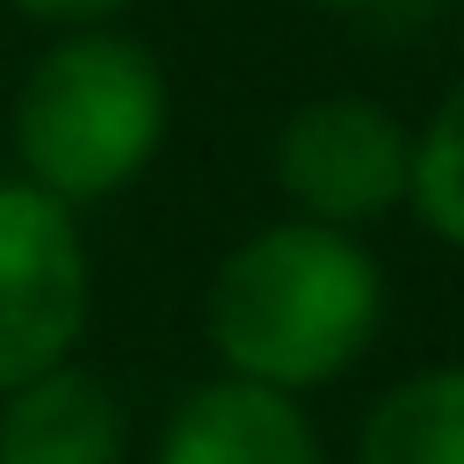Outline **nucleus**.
<instances>
[{
    "mask_svg": "<svg viewBox=\"0 0 464 464\" xmlns=\"http://www.w3.org/2000/svg\"><path fill=\"white\" fill-rule=\"evenodd\" d=\"M384 326V268L355 232L276 218L218 254L203 283V341L218 377L304 399L341 384Z\"/></svg>",
    "mask_w": 464,
    "mask_h": 464,
    "instance_id": "obj_1",
    "label": "nucleus"
},
{
    "mask_svg": "<svg viewBox=\"0 0 464 464\" xmlns=\"http://www.w3.org/2000/svg\"><path fill=\"white\" fill-rule=\"evenodd\" d=\"M14 181L80 210L123 196L167 145V72L123 29H65L14 94Z\"/></svg>",
    "mask_w": 464,
    "mask_h": 464,
    "instance_id": "obj_2",
    "label": "nucleus"
},
{
    "mask_svg": "<svg viewBox=\"0 0 464 464\" xmlns=\"http://www.w3.org/2000/svg\"><path fill=\"white\" fill-rule=\"evenodd\" d=\"M268 167H276L290 218L362 239V225L406 210L413 130L370 94H312L283 116Z\"/></svg>",
    "mask_w": 464,
    "mask_h": 464,
    "instance_id": "obj_3",
    "label": "nucleus"
},
{
    "mask_svg": "<svg viewBox=\"0 0 464 464\" xmlns=\"http://www.w3.org/2000/svg\"><path fill=\"white\" fill-rule=\"evenodd\" d=\"M94 261L80 218L29 181H0V399L80 355Z\"/></svg>",
    "mask_w": 464,
    "mask_h": 464,
    "instance_id": "obj_4",
    "label": "nucleus"
},
{
    "mask_svg": "<svg viewBox=\"0 0 464 464\" xmlns=\"http://www.w3.org/2000/svg\"><path fill=\"white\" fill-rule=\"evenodd\" d=\"M152 464H326V442L304 399L239 377H203L167 406L152 435Z\"/></svg>",
    "mask_w": 464,
    "mask_h": 464,
    "instance_id": "obj_5",
    "label": "nucleus"
},
{
    "mask_svg": "<svg viewBox=\"0 0 464 464\" xmlns=\"http://www.w3.org/2000/svg\"><path fill=\"white\" fill-rule=\"evenodd\" d=\"M130 406L80 355L0 399V464H123Z\"/></svg>",
    "mask_w": 464,
    "mask_h": 464,
    "instance_id": "obj_6",
    "label": "nucleus"
},
{
    "mask_svg": "<svg viewBox=\"0 0 464 464\" xmlns=\"http://www.w3.org/2000/svg\"><path fill=\"white\" fill-rule=\"evenodd\" d=\"M355 464H464V362L392 377L355 420Z\"/></svg>",
    "mask_w": 464,
    "mask_h": 464,
    "instance_id": "obj_7",
    "label": "nucleus"
},
{
    "mask_svg": "<svg viewBox=\"0 0 464 464\" xmlns=\"http://www.w3.org/2000/svg\"><path fill=\"white\" fill-rule=\"evenodd\" d=\"M406 210L464 254V80L428 109V123L413 130V188Z\"/></svg>",
    "mask_w": 464,
    "mask_h": 464,
    "instance_id": "obj_8",
    "label": "nucleus"
},
{
    "mask_svg": "<svg viewBox=\"0 0 464 464\" xmlns=\"http://www.w3.org/2000/svg\"><path fill=\"white\" fill-rule=\"evenodd\" d=\"M7 7L29 22H51V29H109L130 0H7Z\"/></svg>",
    "mask_w": 464,
    "mask_h": 464,
    "instance_id": "obj_9",
    "label": "nucleus"
},
{
    "mask_svg": "<svg viewBox=\"0 0 464 464\" xmlns=\"http://www.w3.org/2000/svg\"><path fill=\"white\" fill-rule=\"evenodd\" d=\"M312 7H326V14H370V7H392V0H312Z\"/></svg>",
    "mask_w": 464,
    "mask_h": 464,
    "instance_id": "obj_10",
    "label": "nucleus"
}]
</instances>
